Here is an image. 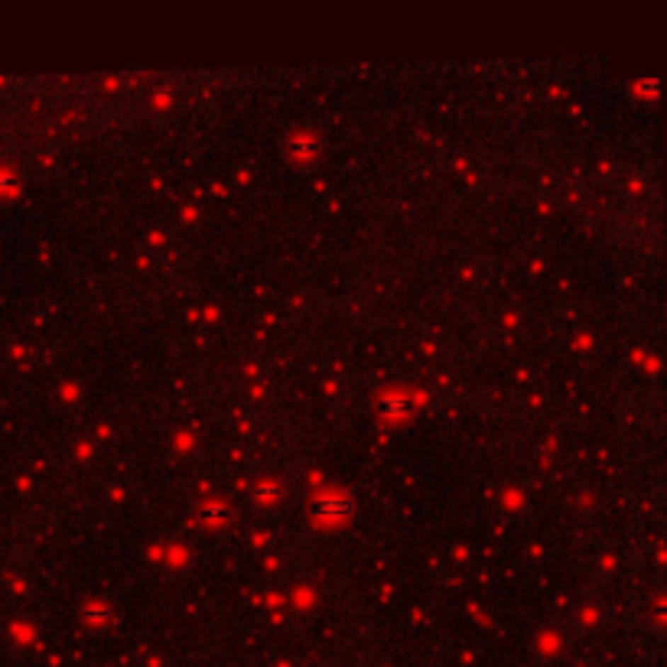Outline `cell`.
Listing matches in <instances>:
<instances>
[{"label":"cell","mask_w":667,"mask_h":667,"mask_svg":"<svg viewBox=\"0 0 667 667\" xmlns=\"http://www.w3.org/2000/svg\"><path fill=\"white\" fill-rule=\"evenodd\" d=\"M348 498H342V495H336V491H329V495H319V498L313 501V515L316 518H346L348 515Z\"/></svg>","instance_id":"6da1fadb"}]
</instances>
